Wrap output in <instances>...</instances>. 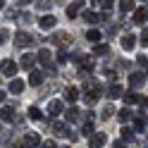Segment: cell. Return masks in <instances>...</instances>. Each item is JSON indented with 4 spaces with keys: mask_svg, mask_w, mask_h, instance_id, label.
Instances as JSON below:
<instances>
[{
    "mask_svg": "<svg viewBox=\"0 0 148 148\" xmlns=\"http://www.w3.org/2000/svg\"><path fill=\"white\" fill-rule=\"evenodd\" d=\"M84 100H86V105H96L98 100H100V88L93 84V81H88V84H86V91H84Z\"/></svg>",
    "mask_w": 148,
    "mask_h": 148,
    "instance_id": "1",
    "label": "cell"
},
{
    "mask_svg": "<svg viewBox=\"0 0 148 148\" xmlns=\"http://www.w3.org/2000/svg\"><path fill=\"white\" fill-rule=\"evenodd\" d=\"M74 62L79 64V72H86V74L96 67V62H93L91 55H74Z\"/></svg>",
    "mask_w": 148,
    "mask_h": 148,
    "instance_id": "2",
    "label": "cell"
},
{
    "mask_svg": "<svg viewBox=\"0 0 148 148\" xmlns=\"http://www.w3.org/2000/svg\"><path fill=\"white\" fill-rule=\"evenodd\" d=\"M36 58H38V62H41V64H43V67L48 69L50 74H55V64H53V60H50L53 55H50V50H48V48H41V50H38V55H36Z\"/></svg>",
    "mask_w": 148,
    "mask_h": 148,
    "instance_id": "3",
    "label": "cell"
},
{
    "mask_svg": "<svg viewBox=\"0 0 148 148\" xmlns=\"http://www.w3.org/2000/svg\"><path fill=\"white\" fill-rule=\"evenodd\" d=\"M36 43V38L31 34H26V31H17V36H14V45L17 48H29V45H34Z\"/></svg>",
    "mask_w": 148,
    "mask_h": 148,
    "instance_id": "4",
    "label": "cell"
},
{
    "mask_svg": "<svg viewBox=\"0 0 148 148\" xmlns=\"http://www.w3.org/2000/svg\"><path fill=\"white\" fill-rule=\"evenodd\" d=\"M143 81H146V74H141V72H132L129 74V88L132 91H138L143 86Z\"/></svg>",
    "mask_w": 148,
    "mask_h": 148,
    "instance_id": "5",
    "label": "cell"
},
{
    "mask_svg": "<svg viewBox=\"0 0 148 148\" xmlns=\"http://www.w3.org/2000/svg\"><path fill=\"white\" fill-rule=\"evenodd\" d=\"M53 132H55V136H58V138H69V136H72L69 127L64 124V122H53Z\"/></svg>",
    "mask_w": 148,
    "mask_h": 148,
    "instance_id": "6",
    "label": "cell"
},
{
    "mask_svg": "<svg viewBox=\"0 0 148 148\" xmlns=\"http://www.w3.org/2000/svg\"><path fill=\"white\" fill-rule=\"evenodd\" d=\"M50 43H55V45H60V48H62V45H69V43H72V36H69L67 31L53 34V36H50Z\"/></svg>",
    "mask_w": 148,
    "mask_h": 148,
    "instance_id": "7",
    "label": "cell"
},
{
    "mask_svg": "<svg viewBox=\"0 0 148 148\" xmlns=\"http://www.w3.org/2000/svg\"><path fill=\"white\" fill-rule=\"evenodd\" d=\"M81 19H84L86 24H98V22H103V17H100V12H93V10H84V12H81Z\"/></svg>",
    "mask_w": 148,
    "mask_h": 148,
    "instance_id": "8",
    "label": "cell"
},
{
    "mask_svg": "<svg viewBox=\"0 0 148 148\" xmlns=\"http://www.w3.org/2000/svg\"><path fill=\"white\" fill-rule=\"evenodd\" d=\"M81 7H84V0H74V3L67 7V19H77V14L84 12Z\"/></svg>",
    "mask_w": 148,
    "mask_h": 148,
    "instance_id": "9",
    "label": "cell"
},
{
    "mask_svg": "<svg viewBox=\"0 0 148 148\" xmlns=\"http://www.w3.org/2000/svg\"><path fill=\"white\" fill-rule=\"evenodd\" d=\"M24 146H29V148L41 146V136L36 134V132H26V134H24Z\"/></svg>",
    "mask_w": 148,
    "mask_h": 148,
    "instance_id": "10",
    "label": "cell"
},
{
    "mask_svg": "<svg viewBox=\"0 0 148 148\" xmlns=\"http://www.w3.org/2000/svg\"><path fill=\"white\" fill-rule=\"evenodd\" d=\"M86 115V122H84V127H81V134H86V136H93V112H84Z\"/></svg>",
    "mask_w": 148,
    "mask_h": 148,
    "instance_id": "11",
    "label": "cell"
},
{
    "mask_svg": "<svg viewBox=\"0 0 148 148\" xmlns=\"http://www.w3.org/2000/svg\"><path fill=\"white\" fill-rule=\"evenodd\" d=\"M136 48V36H132V34H124L122 36V50H134Z\"/></svg>",
    "mask_w": 148,
    "mask_h": 148,
    "instance_id": "12",
    "label": "cell"
},
{
    "mask_svg": "<svg viewBox=\"0 0 148 148\" xmlns=\"http://www.w3.org/2000/svg\"><path fill=\"white\" fill-rule=\"evenodd\" d=\"M148 19V10H146V7H136V10H134V17H132V22L134 24H143Z\"/></svg>",
    "mask_w": 148,
    "mask_h": 148,
    "instance_id": "13",
    "label": "cell"
},
{
    "mask_svg": "<svg viewBox=\"0 0 148 148\" xmlns=\"http://www.w3.org/2000/svg\"><path fill=\"white\" fill-rule=\"evenodd\" d=\"M38 60L36 55H31V53H24V58L19 60V64H22V69H34V62Z\"/></svg>",
    "mask_w": 148,
    "mask_h": 148,
    "instance_id": "14",
    "label": "cell"
},
{
    "mask_svg": "<svg viewBox=\"0 0 148 148\" xmlns=\"http://www.w3.org/2000/svg\"><path fill=\"white\" fill-rule=\"evenodd\" d=\"M105 141H108L105 134H93V136H91V141H88V146H91V148H103Z\"/></svg>",
    "mask_w": 148,
    "mask_h": 148,
    "instance_id": "15",
    "label": "cell"
},
{
    "mask_svg": "<svg viewBox=\"0 0 148 148\" xmlns=\"http://www.w3.org/2000/svg\"><path fill=\"white\" fill-rule=\"evenodd\" d=\"M55 24H58V17H53V14H45L43 19H38V26H41V29H53Z\"/></svg>",
    "mask_w": 148,
    "mask_h": 148,
    "instance_id": "16",
    "label": "cell"
},
{
    "mask_svg": "<svg viewBox=\"0 0 148 148\" xmlns=\"http://www.w3.org/2000/svg\"><path fill=\"white\" fill-rule=\"evenodd\" d=\"M17 74V64L12 60H5L3 62V77H14Z\"/></svg>",
    "mask_w": 148,
    "mask_h": 148,
    "instance_id": "17",
    "label": "cell"
},
{
    "mask_svg": "<svg viewBox=\"0 0 148 148\" xmlns=\"http://www.w3.org/2000/svg\"><path fill=\"white\" fill-rule=\"evenodd\" d=\"M108 98H110V100H115V98H124L122 86H119V84H112V86L108 88Z\"/></svg>",
    "mask_w": 148,
    "mask_h": 148,
    "instance_id": "18",
    "label": "cell"
},
{
    "mask_svg": "<svg viewBox=\"0 0 148 148\" xmlns=\"http://www.w3.org/2000/svg\"><path fill=\"white\" fill-rule=\"evenodd\" d=\"M7 91H10V93H14V96L22 93V91H24V81H22V79H12L10 86H7Z\"/></svg>",
    "mask_w": 148,
    "mask_h": 148,
    "instance_id": "19",
    "label": "cell"
},
{
    "mask_svg": "<svg viewBox=\"0 0 148 148\" xmlns=\"http://www.w3.org/2000/svg\"><path fill=\"white\" fill-rule=\"evenodd\" d=\"M60 112H62V100H50V103H48V115L58 117Z\"/></svg>",
    "mask_w": 148,
    "mask_h": 148,
    "instance_id": "20",
    "label": "cell"
},
{
    "mask_svg": "<svg viewBox=\"0 0 148 148\" xmlns=\"http://www.w3.org/2000/svg\"><path fill=\"white\" fill-rule=\"evenodd\" d=\"M64 98H67L69 103H77V98H79V88H77V86H67V88H64Z\"/></svg>",
    "mask_w": 148,
    "mask_h": 148,
    "instance_id": "21",
    "label": "cell"
},
{
    "mask_svg": "<svg viewBox=\"0 0 148 148\" xmlns=\"http://www.w3.org/2000/svg\"><path fill=\"white\" fill-rule=\"evenodd\" d=\"M0 117H3V122H12L14 119V110L10 105H3V110H0Z\"/></svg>",
    "mask_w": 148,
    "mask_h": 148,
    "instance_id": "22",
    "label": "cell"
},
{
    "mask_svg": "<svg viewBox=\"0 0 148 148\" xmlns=\"http://www.w3.org/2000/svg\"><path fill=\"white\" fill-rule=\"evenodd\" d=\"M43 79H45V77H43V72H31L29 84H31V86H41V84H43Z\"/></svg>",
    "mask_w": 148,
    "mask_h": 148,
    "instance_id": "23",
    "label": "cell"
},
{
    "mask_svg": "<svg viewBox=\"0 0 148 148\" xmlns=\"http://www.w3.org/2000/svg\"><path fill=\"white\" fill-rule=\"evenodd\" d=\"M124 100H127V105H136V103H143V100H141V96H138L136 91L127 93V96H124Z\"/></svg>",
    "mask_w": 148,
    "mask_h": 148,
    "instance_id": "24",
    "label": "cell"
},
{
    "mask_svg": "<svg viewBox=\"0 0 148 148\" xmlns=\"http://www.w3.org/2000/svg\"><path fill=\"white\" fill-rule=\"evenodd\" d=\"M100 38H103V34H100L98 29H91V31H86V41H91V43H98Z\"/></svg>",
    "mask_w": 148,
    "mask_h": 148,
    "instance_id": "25",
    "label": "cell"
},
{
    "mask_svg": "<svg viewBox=\"0 0 148 148\" xmlns=\"http://www.w3.org/2000/svg\"><path fill=\"white\" fill-rule=\"evenodd\" d=\"M93 55H110V45H105V43H96V48H93Z\"/></svg>",
    "mask_w": 148,
    "mask_h": 148,
    "instance_id": "26",
    "label": "cell"
},
{
    "mask_svg": "<svg viewBox=\"0 0 148 148\" xmlns=\"http://www.w3.org/2000/svg\"><path fill=\"white\" fill-rule=\"evenodd\" d=\"M119 136H122V141H134V129L122 127V129H119Z\"/></svg>",
    "mask_w": 148,
    "mask_h": 148,
    "instance_id": "27",
    "label": "cell"
},
{
    "mask_svg": "<svg viewBox=\"0 0 148 148\" xmlns=\"http://www.w3.org/2000/svg\"><path fill=\"white\" fill-rule=\"evenodd\" d=\"M117 115H119V122H129V119H132V110H129V108H122Z\"/></svg>",
    "mask_w": 148,
    "mask_h": 148,
    "instance_id": "28",
    "label": "cell"
},
{
    "mask_svg": "<svg viewBox=\"0 0 148 148\" xmlns=\"http://www.w3.org/2000/svg\"><path fill=\"white\" fill-rule=\"evenodd\" d=\"M129 10H134V0H122L119 3V12H129Z\"/></svg>",
    "mask_w": 148,
    "mask_h": 148,
    "instance_id": "29",
    "label": "cell"
},
{
    "mask_svg": "<svg viewBox=\"0 0 148 148\" xmlns=\"http://www.w3.org/2000/svg\"><path fill=\"white\" fill-rule=\"evenodd\" d=\"M77 119H79V110L77 108H69L67 110V122H77Z\"/></svg>",
    "mask_w": 148,
    "mask_h": 148,
    "instance_id": "30",
    "label": "cell"
},
{
    "mask_svg": "<svg viewBox=\"0 0 148 148\" xmlns=\"http://www.w3.org/2000/svg\"><path fill=\"white\" fill-rule=\"evenodd\" d=\"M50 0H38V3H36V7H38V12H45V10H50Z\"/></svg>",
    "mask_w": 148,
    "mask_h": 148,
    "instance_id": "31",
    "label": "cell"
},
{
    "mask_svg": "<svg viewBox=\"0 0 148 148\" xmlns=\"http://www.w3.org/2000/svg\"><path fill=\"white\" fill-rule=\"evenodd\" d=\"M112 115H115V108H112V105H105V108H103V115H100V117H103V119H110Z\"/></svg>",
    "mask_w": 148,
    "mask_h": 148,
    "instance_id": "32",
    "label": "cell"
},
{
    "mask_svg": "<svg viewBox=\"0 0 148 148\" xmlns=\"http://www.w3.org/2000/svg\"><path fill=\"white\" fill-rule=\"evenodd\" d=\"M29 119H41V110L36 108V105L29 108Z\"/></svg>",
    "mask_w": 148,
    "mask_h": 148,
    "instance_id": "33",
    "label": "cell"
},
{
    "mask_svg": "<svg viewBox=\"0 0 148 148\" xmlns=\"http://www.w3.org/2000/svg\"><path fill=\"white\" fill-rule=\"evenodd\" d=\"M67 60H69V55L60 48V53H58V62H60V64H67Z\"/></svg>",
    "mask_w": 148,
    "mask_h": 148,
    "instance_id": "34",
    "label": "cell"
},
{
    "mask_svg": "<svg viewBox=\"0 0 148 148\" xmlns=\"http://www.w3.org/2000/svg\"><path fill=\"white\" fill-rule=\"evenodd\" d=\"M96 3H98L100 7H103V10H110V7L115 5V0H96Z\"/></svg>",
    "mask_w": 148,
    "mask_h": 148,
    "instance_id": "35",
    "label": "cell"
},
{
    "mask_svg": "<svg viewBox=\"0 0 148 148\" xmlns=\"http://www.w3.org/2000/svg\"><path fill=\"white\" fill-rule=\"evenodd\" d=\"M143 124H146V119H143V117H136V119H134V129H136V132H141Z\"/></svg>",
    "mask_w": 148,
    "mask_h": 148,
    "instance_id": "36",
    "label": "cell"
},
{
    "mask_svg": "<svg viewBox=\"0 0 148 148\" xmlns=\"http://www.w3.org/2000/svg\"><path fill=\"white\" fill-rule=\"evenodd\" d=\"M136 64H138V67H141V69H148V60L143 58V55H138V60H136Z\"/></svg>",
    "mask_w": 148,
    "mask_h": 148,
    "instance_id": "37",
    "label": "cell"
},
{
    "mask_svg": "<svg viewBox=\"0 0 148 148\" xmlns=\"http://www.w3.org/2000/svg\"><path fill=\"white\" fill-rule=\"evenodd\" d=\"M7 38H10V29H5V26H3V31H0V41H7Z\"/></svg>",
    "mask_w": 148,
    "mask_h": 148,
    "instance_id": "38",
    "label": "cell"
},
{
    "mask_svg": "<svg viewBox=\"0 0 148 148\" xmlns=\"http://www.w3.org/2000/svg\"><path fill=\"white\" fill-rule=\"evenodd\" d=\"M141 45H148V29L141 31Z\"/></svg>",
    "mask_w": 148,
    "mask_h": 148,
    "instance_id": "39",
    "label": "cell"
},
{
    "mask_svg": "<svg viewBox=\"0 0 148 148\" xmlns=\"http://www.w3.org/2000/svg\"><path fill=\"white\" fill-rule=\"evenodd\" d=\"M31 19H34V17H31V14H22V17H19V22H22V24H29Z\"/></svg>",
    "mask_w": 148,
    "mask_h": 148,
    "instance_id": "40",
    "label": "cell"
},
{
    "mask_svg": "<svg viewBox=\"0 0 148 148\" xmlns=\"http://www.w3.org/2000/svg\"><path fill=\"white\" fill-rule=\"evenodd\" d=\"M105 77H108V79H110V81H115V79H117V74H115V72H112V69H105Z\"/></svg>",
    "mask_w": 148,
    "mask_h": 148,
    "instance_id": "41",
    "label": "cell"
},
{
    "mask_svg": "<svg viewBox=\"0 0 148 148\" xmlns=\"http://www.w3.org/2000/svg\"><path fill=\"white\" fill-rule=\"evenodd\" d=\"M41 148H58V146H55V141H43Z\"/></svg>",
    "mask_w": 148,
    "mask_h": 148,
    "instance_id": "42",
    "label": "cell"
},
{
    "mask_svg": "<svg viewBox=\"0 0 148 148\" xmlns=\"http://www.w3.org/2000/svg\"><path fill=\"white\" fill-rule=\"evenodd\" d=\"M17 3H19V5L24 7V5H29V3H31V0H17Z\"/></svg>",
    "mask_w": 148,
    "mask_h": 148,
    "instance_id": "43",
    "label": "cell"
},
{
    "mask_svg": "<svg viewBox=\"0 0 148 148\" xmlns=\"http://www.w3.org/2000/svg\"><path fill=\"white\" fill-rule=\"evenodd\" d=\"M112 148H127V146H124V143H119V141H117V143H115Z\"/></svg>",
    "mask_w": 148,
    "mask_h": 148,
    "instance_id": "44",
    "label": "cell"
},
{
    "mask_svg": "<svg viewBox=\"0 0 148 148\" xmlns=\"http://www.w3.org/2000/svg\"><path fill=\"white\" fill-rule=\"evenodd\" d=\"M143 108H148V96H146V98H143Z\"/></svg>",
    "mask_w": 148,
    "mask_h": 148,
    "instance_id": "45",
    "label": "cell"
},
{
    "mask_svg": "<svg viewBox=\"0 0 148 148\" xmlns=\"http://www.w3.org/2000/svg\"><path fill=\"white\" fill-rule=\"evenodd\" d=\"M17 148H29V146H17Z\"/></svg>",
    "mask_w": 148,
    "mask_h": 148,
    "instance_id": "46",
    "label": "cell"
},
{
    "mask_svg": "<svg viewBox=\"0 0 148 148\" xmlns=\"http://www.w3.org/2000/svg\"><path fill=\"white\" fill-rule=\"evenodd\" d=\"M146 77H148V74H146Z\"/></svg>",
    "mask_w": 148,
    "mask_h": 148,
    "instance_id": "47",
    "label": "cell"
}]
</instances>
